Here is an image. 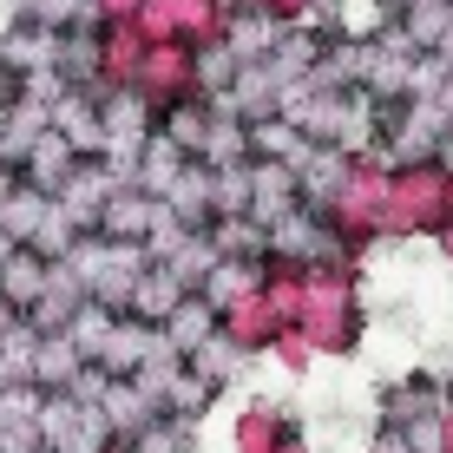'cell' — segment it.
<instances>
[{
  "mask_svg": "<svg viewBox=\"0 0 453 453\" xmlns=\"http://www.w3.org/2000/svg\"><path fill=\"white\" fill-rule=\"evenodd\" d=\"M296 329H303V342L316 349V362H342V355L362 349V329H368L362 270H342V263H322V270H309Z\"/></svg>",
  "mask_w": 453,
  "mask_h": 453,
  "instance_id": "6da1fadb",
  "label": "cell"
},
{
  "mask_svg": "<svg viewBox=\"0 0 453 453\" xmlns=\"http://www.w3.org/2000/svg\"><path fill=\"white\" fill-rule=\"evenodd\" d=\"M447 224V165H395L381 211V243H420L441 237Z\"/></svg>",
  "mask_w": 453,
  "mask_h": 453,
  "instance_id": "7a4b0ae2",
  "label": "cell"
},
{
  "mask_svg": "<svg viewBox=\"0 0 453 453\" xmlns=\"http://www.w3.org/2000/svg\"><path fill=\"white\" fill-rule=\"evenodd\" d=\"M388 178H395V158L388 151H368V158L349 165V184L335 191V204L322 211L329 217V230L342 243H355L368 257L374 243H381V211H388Z\"/></svg>",
  "mask_w": 453,
  "mask_h": 453,
  "instance_id": "3957f363",
  "label": "cell"
},
{
  "mask_svg": "<svg viewBox=\"0 0 453 453\" xmlns=\"http://www.w3.org/2000/svg\"><path fill=\"white\" fill-rule=\"evenodd\" d=\"M263 243H270V263H296V270H322V263H342V270H362V250L342 243L329 230V217L296 204L276 224H263Z\"/></svg>",
  "mask_w": 453,
  "mask_h": 453,
  "instance_id": "277c9868",
  "label": "cell"
},
{
  "mask_svg": "<svg viewBox=\"0 0 453 453\" xmlns=\"http://www.w3.org/2000/svg\"><path fill=\"white\" fill-rule=\"evenodd\" d=\"M53 53H59V34L40 20H7L0 27V80L13 92L34 86V80H53Z\"/></svg>",
  "mask_w": 453,
  "mask_h": 453,
  "instance_id": "5b68a950",
  "label": "cell"
},
{
  "mask_svg": "<svg viewBox=\"0 0 453 453\" xmlns=\"http://www.w3.org/2000/svg\"><path fill=\"white\" fill-rule=\"evenodd\" d=\"M138 92H145L158 112L178 105V99H204V92H197V46H184V40L151 46L145 66H138Z\"/></svg>",
  "mask_w": 453,
  "mask_h": 453,
  "instance_id": "8992f818",
  "label": "cell"
},
{
  "mask_svg": "<svg viewBox=\"0 0 453 453\" xmlns=\"http://www.w3.org/2000/svg\"><path fill=\"white\" fill-rule=\"evenodd\" d=\"M453 408L447 401V388H441V374H427V368H408V374H395V381L381 388V427H420V420H441Z\"/></svg>",
  "mask_w": 453,
  "mask_h": 453,
  "instance_id": "52a82bcc",
  "label": "cell"
},
{
  "mask_svg": "<svg viewBox=\"0 0 453 453\" xmlns=\"http://www.w3.org/2000/svg\"><path fill=\"white\" fill-rule=\"evenodd\" d=\"M112 191H119V178H112V171H105L99 158H86L66 184H59L53 211L66 217V224L80 230V237H92V230H99V217H105V204H112Z\"/></svg>",
  "mask_w": 453,
  "mask_h": 453,
  "instance_id": "ba28073f",
  "label": "cell"
},
{
  "mask_svg": "<svg viewBox=\"0 0 453 453\" xmlns=\"http://www.w3.org/2000/svg\"><path fill=\"white\" fill-rule=\"evenodd\" d=\"M158 224H165V197L138 191V184H119L112 204H105V217H99V237L105 243H151Z\"/></svg>",
  "mask_w": 453,
  "mask_h": 453,
  "instance_id": "9c48e42d",
  "label": "cell"
},
{
  "mask_svg": "<svg viewBox=\"0 0 453 453\" xmlns=\"http://www.w3.org/2000/svg\"><path fill=\"white\" fill-rule=\"evenodd\" d=\"M165 217L191 237H211L217 224V171L211 165H184V178L165 191Z\"/></svg>",
  "mask_w": 453,
  "mask_h": 453,
  "instance_id": "30bf717a",
  "label": "cell"
},
{
  "mask_svg": "<svg viewBox=\"0 0 453 453\" xmlns=\"http://www.w3.org/2000/svg\"><path fill=\"white\" fill-rule=\"evenodd\" d=\"M99 99H105V92H59L53 112H46V119H53V132L66 138L80 158H99V151H105V112H99Z\"/></svg>",
  "mask_w": 453,
  "mask_h": 453,
  "instance_id": "8fae6325",
  "label": "cell"
},
{
  "mask_svg": "<svg viewBox=\"0 0 453 453\" xmlns=\"http://www.w3.org/2000/svg\"><path fill=\"white\" fill-rule=\"evenodd\" d=\"M165 355V329H151V322H138V316H119L112 322V335H105V349H99V368L105 374H138V368H151Z\"/></svg>",
  "mask_w": 453,
  "mask_h": 453,
  "instance_id": "7c38bea8",
  "label": "cell"
},
{
  "mask_svg": "<svg viewBox=\"0 0 453 453\" xmlns=\"http://www.w3.org/2000/svg\"><path fill=\"white\" fill-rule=\"evenodd\" d=\"M53 80H59V92H105V73H99V27H66V34H59Z\"/></svg>",
  "mask_w": 453,
  "mask_h": 453,
  "instance_id": "4fadbf2b",
  "label": "cell"
},
{
  "mask_svg": "<svg viewBox=\"0 0 453 453\" xmlns=\"http://www.w3.org/2000/svg\"><path fill=\"white\" fill-rule=\"evenodd\" d=\"M99 414H105V427H112V441H138V434L158 420V401L145 395V381L112 374V381H105V395H99Z\"/></svg>",
  "mask_w": 453,
  "mask_h": 453,
  "instance_id": "5bb4252c",
  "label": "cell"
},
{
  "mask_svg": "<svg viewBox=\"0 0 453 453\" xmlns=\"http://www.w3.org/2000/svg\"><path fill=\"white\" fill-rule=\"evenodd\" d=\"M99 112H105V145H145V138H158V105H151L138 86L105 92Z\"/></svg>",
  "mask_w": 453,
  "mask_h": 453,
  "instance_id": "9a60e30c",
  "label": "cell"
},
{
  "mask_svg": "<svg viewBox=\"0 0 453 453\" xmlns=\"http://www.w3.org/2000/svg\"><path fill=\"white\" fill-rule=\"evenodd\" d=\"M303 204V178L296 165H270V158H250V217L257 224H276L283 211Z\"/></svg>",
  "mask_w": 453,
  "mask_h": 453,
  "instance_id": "2e32d148",
  "label": "cell"
},
{
  "mask_svg": "<svg viewBox=\"0 0 453 453\" xmlns=\"http://www.w3.org/2000/svg\"><path fill=\"white\" fill-rule=\"evenodd\" d=\"M289 322L276 316L270 303H263V289L250 296V303H237V309H224V342H237V349L250 355V362H257V355H270L276 349V335H283Z\"/></svg>",
  "mask_w": 453,
  "mask_h": 453,
  "instance_id": "e0dca14e",
  "label": "cell"
},
{
  "mask_svg": "<svg viewBox=\"0 0 453 453\" xmlns=\"http://www.w3.org/2000/svg\"><path fill=\"white\" fill-rule=\"evenodd\" d=\"M217 335H224V316H217L204 296H184V303L171 309V322H165V349L178 355V362H191V355L204 349V342H217Z\"/></svg>",
  "mask_w": 453,
  "mask_h": 453,
  "instance_id": "ac0fdd59",
  "label": "cell"
},
{
  "mask_svg": "<svg viewBox=\"0 0 453 453\" xmlns=\"http://www.w3.org/2000/svg\"><path fill=\"white\" fill-rule=\"evenodd\" d=\"M296 441L289 414L276 408V401H250V408L237 414V427H230V447L237 453H283Z\"/></svg>",
  "mask_w": 453,
  "mask_h": 453,
  "instance_id": "d6986e66",
  "label": "cell"
},
{
  "mask_svg": "<svg viewBox=\"0 0 453 453\" xmlns=\"http://www.w3.org/2000/svg\"><path fill=\"white\" fill-rule=\"evenodd\" d=\"M80 309H86V283H80V276L66 270V263H53V283H46L40 309L27 316V329H34V335H66Z\"/></svg>",
  "mask_w": 453,
  "mask_h": 453,
  "instance_id": "ffe728a7",
  "label": "cell"
},
{
  "mask_svg": "<svg viewBox=\"0 0 453 453\" xmlns=\"http://www.w3.org/2000/svg\"><path fill=\"white\" fill-rule=\"evenodd\" d=\"M46 283H53V257H40L34 243H20V250L7 257V270H0V296H7L20 316H34V309H40Z\"/></svg>",
  "mask_w": 453,
  "mask_h": 453,
  "instance_id": "44dd1931",
  "label": "cell"
},
{
  "mask_svg": "<svg viewBox=\"0 0 453 453\" xmlns=\"http://www.w3.org/2000/svg\"><path fill=\"white\" fill-rule=\"evenodd\" d=\"M145 53H151V40L138 34V27H99V73H105V92L138 86Z\"/></svg>",
  "mask_w": 453,
  "mask_h": 453,
  "instance_id": "7402d4cb",
  "label": "cell"
},
{
  "mask_svg": "<svg viewBox=\"0 0 453 453\" xmlns=\"http://www.w3.org/2000/svg\"><path fill=\"white\" fill-rule=\"evenodd\" d=\"M80 165H86V158H80V151L66 145V138H59V132H46L40 145L27 151V165H20V184H34V191L59 197V184H66V178H73Z\"/></svg>",
  "mask_w": 453,
  "mask_h": 453,
  "instance_id": "603a6c76",
  "label": "cell"
},
{
  "mask_svg": "<svg viewBox=\"0 0 453 453\" xmlns=\"http://www.w3.org/2000/svg\"><path fill=\"white\" fill-rule=\"evenodd\" d=\"M263 270H270V263H243V257H217V270L204 276V303L217 309V316H224V309H237V303H250V296L263 289Z\"/></svg>",
  "mask_w": 453,
  "mask_h": 453,
  "instance_id": "cb8c5ba5",
  "label": "cell"
},
{
  "mask_svg": "<svg viewBox=\"0 0 453 453\" xmlns=\"http://www.w3.org/2000/svg\"><path fill=\"white\" fill-rule=\"evenodd\" d=\"M349 165H355L349 151L316 145V151L303 158V171H296V178H303V204H309V211H329V204H335V191L349 184Z\"/></svg>",
  "mask_w": 453,
  "mask_h": 453,
  "instance_id": "d4e9b609",
  "label": "cell"
},
{
  "mask_svg": "<svg viewBox=\"0 0 453 453\" xmlns=\"http://www.w3.org/2000/svg\"><path fill=\"white\" fill-rule=\"evenodd\" d=\"M92 362L80 355V342L73 335H40V368H34V388L40 395H73V381H80Z\"/></svg>",
  "mask_w": 453,
  "mask_h": 453,
  "instance_id": "484cf974",
  "label": "cell"
},
{
  "mask_svg": "<svg viewBox=\"0 0 453 453\" xmlns=\"http://www.w3.org/2000/svg\"><path fill=\"white\" fill-rule=\"evenodd\" d=\"M184 296H191V289H184L178 276L165 270V263H151V270L138 276V289H132V309H125V316H138V322H151V329H165V322H171V309H178Z\"/></svg>",
  "mask_w": 453,
  "mask_h": 453,
  "instance_id": "4316f807",
  "label": "cell"
},
{
  "mask_svg": "<svg viewBox=\"0 0 453 453\" xmlns=\"http://www.w3.org/2000/svg\"><path fill=\"white\" fill-rule=\"evenodd\" d=\"M178 7V40L184 46H217L230 40V20H237V7L230 0H171Z\"/></svg>",
  "mask_w": 453,
  "mask_h": 453,
  "instance_id": "83f0119b",
  "label": "cell"
},
{
  "mask_svg": "<svg viewBox=\"0 0 453 453\" xmlns=\"http://www.w3.org/2000/svg\"><path fill=\"white\" fill-rule=\"evenodd\" d=\"M309 132L303 125H289V119H263V125H250V158H270V165H296L303 171V158H309Z\"/></svg>",
  "mask_w": 453,
  "mask_h": 453,
  "instance_id": "f1b7e54d",
  "label": "cell"
},
{
  "mask_svg": "<svg viewBox=\"0 0 453 453\" xmlns=\"http://www.w3.org/2000/svg\"><path fill=\"white\" fill-rule=\"evenodd\" d=\"M197 165H211V171L250 165V125H243L237 112H217V105H211V132H204V151H197Z\"/></svg>",
  "mask_w": 453,
  "mask_h": 453,
  "instance_id": "f546056e",
  "label": "cell"
},
{
  "mask_svg": "<svg viewBox=\"0 0 453 453\" xmlns=\"http://www.w3.org/2000/svg\"><path fill=\"white\" fill-rule=\"evenodd\" d=\"M204 132H211V99H178V105L158 112V138H171L191 165H197V151H204Z\"/></svg>",
  "mask_w": 453,
  "mask_h": 453,
  "instance_id": "4dcf8cb0",
  "label": "cell"
},
{
  "mask_svg": "<svg viewBox=\"0 0 453 453\" xmlns=\"http://www.w3.org/2000/svg\"><path fill=\"white\" fill-rule=\"evenodd\" d=\"M316 59H322V34H309V27H283V40L270 46V59H263V66L289 86V80H309V73H316Z\"/></svg>",
  "mask_w": 453,
  "mask_h": 453,
  "instance_id": "1f68e13d",
  "label": "cell"
},
{
  "mask_svg": "<svg viewBox=\"0 0 453 453\" xmlns=\"http://www.w3.org/2000/svg\"><path fill=\"white\" fill-rule=\"evenodd\" d=\"M211 250L217 257H243V263H270V243H263L257 217H217L211 224Z\"/></svg>",
  "mask_w": 453,
  "mask_h": 453,
  "instance_id": "d6a6232c",
  "label": "cell"
},
{
  "mask_svg": "<svg viewBox=\"0 0 453 453\" xmlns=\"http://www.w3.org/2000/svg\"><path fill=\"white\" fill-rule=\"evenodd\" d=\"M46 217H53V197L34 191V184H20V191H13V204L0 211V230H7L13 243H34L40 230H46Z\"/></svg>",
  "mask_w": 453,
  "mask_h": 453,
  "instance_id": "836d02e7",
  "label": "cell"
},
{
  "mask_svg": "<svg viewBox=\"0 0 453 453\" xmlns=\"http://www.w3.org/2000/svg\"><path fill=\"white\" fill-rule=\"evenodd\" d=\"M184 165H191V158H184V151L178 145H171V138H151V145H145V158H138V191H151V197H165L171 191V184H178L184 178Z\"/></svg>",
  "mask_w": 453,
  "mask_h": 453,
  "instance_id": "e575fe53",
  "label": "cell"
},
{
  "mask_svg": "<svg viewBox=\"0 0 453 453\" xmlns=\"http://www.w3.org/2000/svg\"><path fill=\"white\" fill-rule=\"evenodd\" d=\"M34 368H40V335L20 322L0 342V388H34Z\"/></svg>",
  "mask_w": 453,
  "mask_h": 453,
  "instance_id": "d590c367",
  "label": "cell"
},
{
  "mask_svg": "<svg viewBox=\"0 0 453 453\" xmlns=\"http://www.w3.org/2000/svg\"><path fill=\"white\" fill-rule=\"evenodd\" d=\"M303 283H309V270H296V263H270V270H263V303H270L289 329H296V316H303Z\"/></svg>",
  "mask_w": 453,
  "mask_h": 453,
  "instance_id": "8d00e7d4",
  "label": "cell"
},
{
  "mask_svg": "<svg viewBox=\"0 0 453 453\" xmlns=\"http://www.w3.org/2000/svg\"><path fill=\"white\" fill-rule=\"evenodd\" d=\"M237 73H243V59L230 53V40L197 46V92H204V99H224V92L237 86Z\"/></svg>",
  "mask_w": 453,
  "mask_h": 453,
  "instance_id": "74e56055",
  "label": "cell"
},
{
  "mask_svg": "<svg viewBox=\"0 0 453 453\" xmlns=\"http://www.w3.org/2000/svg\"><path fill=\"white\" fill-rule=\"evenodd\" d=\"M13 20H40L53 34H66V27L92 20V0H13Z\"/></svg>",
  "mask_w": 453,
  "mask_h": 453,
  "instance_id": "f35d334b",
  "label": "cell"
},
{
  "mask_svg": "<svg viewBox=\"0 0 453 453\" xmlns=\"http://www.w3.org/2000/svg\"><path fill=\"white\" fill-rule=\"evenodd\" d=\"M191 368L204 374L211 388H230V381H237V374L250 368V355L237 349V342H224V335H217V342H204V349L191 355Z\"/></svg>",
  "mask_w": 453,
  "mask_h": 453,
  "instance_id": "ab89813d",
  "label": "cell"
},
{
  "mask_svg": "<svg viewBox=\"0 0 453 453\" xmlns=\"http://www.w3.org/2000/svg\"><path fill=\"white\" fill-rule=\"evenodd\" d=\"M112 322H119V309H99V303H92V296H86V309H80V316H73V342H80V355H86V362H99V349H105V335H112Z\"/></svg>",
  "mask_w": 453,
  "mask_h": 453,
  "instance_id": "60d3db41",
  "label": "cell"
},
{
  "mask_svg": "<svg viewBox=\"0 0 453 453\" xmlns=\"http://www.w3.org/2000/svg\"><path fill=\"white\" fill-rule=\"evenodd\" d=\"M132 453H197V427H184V420H151L145 434L132 441Z\"/></svg>",
  "mask_w": 453,
  "mask_h": 453,
  "instance_id": "b9f144b4",
  "label": "cell"
},
{
  "mask_svg": "<svg viewBox=\"0 0 453 453\" xmlns=\"http://www.w3.org/2000/svg\"><path fill=\"white\" fill-rule=\"evenodd\" d=\"M217 217H250V165L217 171Z\"/></svg>",
  "mask_w": 453,
  "mask_h": 453,
  "instance_id": "7bdbcfd3",
  "label": "cell"
},
{
  "mask_svg": "<svg viewBox=\"0 0 453 453\" xmlns=\"http://www.w3.org/2000/svg\"><path fill=\"white\" fill-rule=\"evenodd\" d=\"M132 27H138L151 46H171V40H178V7H171V0H145V13H138Z\"/></svg>",
  "mask_w": 453,
  "mask_h": 453,
  "instance_id": "ee69618b",
  "label": "cell"
},
{
  "mask_svg": "<svg viewBox=\"0 0 453 453\" xmlns=\"http://www.w3.org/2000/svg\"><path fill=\"white\" fill-rule=\"evenodd\" d=\"M145 13V0H92V20L86 27H132Z\"/></svg>",
  "mask_w": 453,
  "mask_h": 453,
  "instance_id": "f6af8a7d",
  "label": "cell"
},
{
  "mask_svg": "<svg viewBox=\"0 0 453 453\" xmlns=\"http://www.w3.org/2000/svg\"><path fill=\"white\" fill-rule=\"evenodd\" d=\"M368 453H414V447H408V434H401V427H374Z\"/></svg>",
  "mask_w": 453,
  "mask_h": 453,
  "instance_id": "bcb514c9",
  "label": "cell"
},
{
  "mask_svg": "<svg viewBox=\"0 0 453 453\" xmlns=\"http://www.w3.org/2000/svg\"><path fill=\"white\" fill-rule=\"evenodd\" d=\"M13 191H20V171H13L7 158H0V211H7V204H13Z\"/></svg>",
  "mask_w": 453,
  "mask_h": 453,
  "instance_id": "7dc6e473",
  "label": "cell"
},
{
  "mask_svg": "<svg viewBox=\"0 0 453 453\" xmlns=\"http://www.w3.org/2000/svg\"><path fill=\"white\" fill-rule=\"evenodd\" d=\"M20 322H27V316H20V309H13V303H7V296H0V342H7L13 329H20Z\"/></svg>",
  "mask_w": 453,
  "mask_h": 453,
  "instance_id": "c3c4849f",
  "label": "cell"
},
{
  "mask_svg": "<svg viewBox=\"0 0 453 453\" xmlns=\"http://www.w3.org/2000/svg\"><path fill=\"white\" fill-rule=\"evenodd\" d=\"M434 105H441V119L453 125V66H447V80H441V92H434Z\"/></svg>",
  "mask_w": 453,
  "mask_h": 453,
  "instance_id": "681fc988",
  "label": "cell"
},
{
  "mask_svg": "<svg viewBox=\"0 0 453 453\" xmlns=\"http://www.w3.org/2000/svg\"><path fill=\"white\" fill-rule=\"evenodd\" d=\"M434 250H441V263H447V270H453V217H447V224H441V237H434Z\"/></svg>",
  "mask_w": 453,
  "mask_h": 453,
  "instance_id": "f907efd6",
  "label": "cell"
},
{
  "mask_svg": "<svg viewBox=\"0 0 453 453\" xmlns=\"http://www.w3.org/2000/svg\"><path fill=\"white\" fill-rule=\"evenodd\" d=\"M230 7H237V13H263V20H270V0H230Z\"/></svg>",
  "mask_w": 453,
  "mask_h": 453,
  "instance_id": "816d5d0a",
  "label": "cell"
},
{
  "mask_svg": "<svg viewBox=\"0 0 453 453\" xmlns=\"http://www.w3.org/2000/svg\"><path fill=\"white\" fill-rule=\"evenodd\" d=\"M441 59L453 66V7H447V34H441Z\"/></svg>",
  "mask_w": 453,
  "mask_h": 453,
  "instance_id": "f5cc1de1",
  "label": "cell"
},
{
  "mask_svg": "<svg viewBox=\"0 0 453 453\" xmlns=\"http://www.w3.org/2000/svg\"><path fill=\"white\" fill-rule=\"evenodd\" d=\"M13 250H20V243H13L7 230H0V270H7V257H13Z\"/></svg>",
  "mask_w": 453,
  "mask_h": 453,
  "instance_id": "db71d44e",
  "label": "cell"
},
{
  "mask_svg": "<svg viewBox=\"0 0 453 453\" xmlns=\"http://www.w3.org/2000/svg\"><path fill=\"white\" fill-rule=\"evenodd\" d=\"M447 217H453V171H447Z\"/></svg>",
  "mask_w": 453,
  "mask_h": 453,
  "instance_id": "11a10c76",
  "label": "cell"
},
{
  "mask_svg": "<svg viewBox=\"0 0 453 453\" xmlns=\"http://www.w3.org/2000/svg\"><path fill=\"white\" fill-rule=\"evenodd\" d=\"M0 125H7V112H0Z\"/></svg>",
  "mask_w": 453,
  "mask_h": 453,
  "instance_id": "9f6ffc18",
  "label": "cell"
}]
</instances>
